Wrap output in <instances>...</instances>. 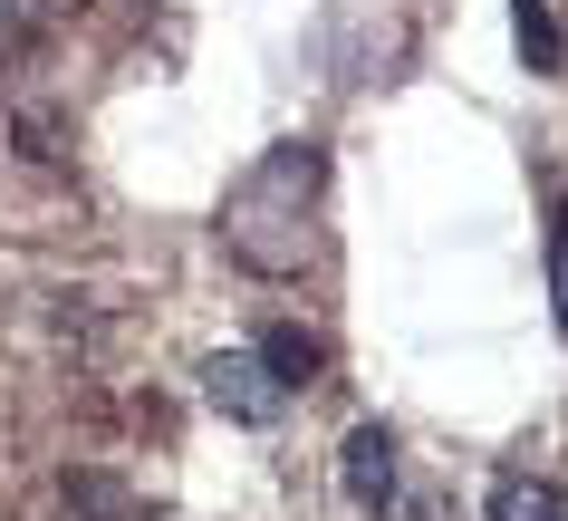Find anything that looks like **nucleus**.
<instances>
[{"label": "nucleus", "mask_w": 568, "mask_h": 521, "mask_svg": "<svg viewBox=\"0 0 568 521\" xmlns=\"http://www.w3.org/2000/svg\"><path fill=\"white\" fill-rule=\"evenodd\" d=\"M261 358H270L280 377H290V387H308V377L328 368V348H318L308 329H261Z\"/></svg>", "instance_id": "7"}, {"label": "nucleus", "mask_w": 568, "mask_h": 521, "mask_svg": "<svg viewBox=\"0 0 568 521\" xmlns=\"http://www.w3.org/2000/svg\"><path fill=\"white\" fill-rule=\"evenodd\" d=\"M290 397H300V387L270 368L261 348H212V358H203V405H212V415H232V425H280Z\"/></svg>", "instance_id": "2"}, {"label": "nucleus", "mask_w": 568, "mask_h": 521, "mask_svg": "<svg viewBox=\"0 0 568 521\" xmlns=\"http://www.w3.org/2000/svg\"><path fill=\"white\" fill-rule=\"evenodd\" d=\"M337 492L357 502V512H376L386 521V502L405 492V444H395V425H347V444H337Z\"/></svg>", "instance_id": "3"}, {"label": "nucleus", "mask_w": 568, "mask_h": 521, "mask_svg": "<svg viewBox=\"0 0 568 521\" xmlns=\"http://www.w3.org/2000/svg\"><path fill=\"white\" fill-rule=\"evenodd\" d=\"M10 20H20V0H0V30H10Z\"/></svg>", "instance_id": "9"}, {"label": "nucleus", "mask_w": 568, "mask_h": 521, "mask_svg": "<svg viewBox=\"0 0 568 521\" xmlns=\"http://www.w3.org/2000/svg\"><path fill=\"white\" fill-rule=\"evenodd\" d=\"M510 39H520V68L530 78H559L568 68V39H559V10L549 0H510Z\"/></svg>", "instance_id": "4"}, {"label": "nucleus", "mask_w": 568, "mask_h": 521, "mask_svg": "<svg viewBox=\"0 0 568 521\" xmlns=\"http://www.w3.org/2000/svg\"><path fill=\"white\" fill-rule=\"evenodd\" d=\"M68 512L78 521H145V502L125 483H106V473H68Z\"/></svg>", "instance_id": "6"}, {"label": "nucleus", "mask_w": 568, "mask_h": 521, "mask_svg": "<svg viewBox=\"0 0 568 521\" xmlns=\"http://www.w3.org/2000/svg\"><path fill=\"white\" fill-rule=\"evenodd\" d=\"M318 193H328V154L290 136V146H270L232 193H222V251H232L241 271L261 280H290L318 261Z\"/></svg>", "instance_id": "1"}, {"label": "nucleus", "mask_w": 568, "mask_h": 521, "mask_svg": "<svg viewBox=\"0 0 568 521\" xmlns=\"http://www.w3.org/2000/svg\"><path fill=\"white\" fill-rule=\"evenodd\" d=\"M386 521H453V502H444V492H395Z\"/></svg>", "instance_id": "8"}, {"label": "nucleus", "mask_w": 568, "mask_h": 521, "mask_svg": "<svg viewBox=\"0 0 568 521\" xmlns=\"http://www.w3.org/2000/svg\"><path fill=\"white\" fill-rule=\"evenodd\" d=\"M491 521H568V492L539 473H501L491 483Z\"/></svg>", "instance_id": "5"}]
</instances>
